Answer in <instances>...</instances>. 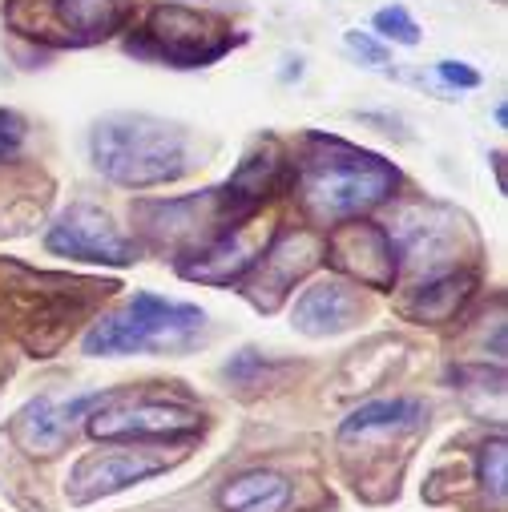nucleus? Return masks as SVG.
<instances>
[{
  "label": "nucleus",
  "mask_w": 508,
  "mask_h": 512,
  "mask_svg": "<svg viewBox=\"0 0 508 512\" xmlns=\"http://www.w3.org/2000/svg\"><path fill=\"white\" fill-rule=\"evenodd\" d=\"M45 246L61 259H77V263H101V267H134L142 246L121 234V226L89 202H73L45 234Z\"/></svg>",
  "instance_id": "7"
},
{
  "label": "nucleus",
  "mask_w": 508,
  "mask_h": 512,
  "mask_svg": "<svg viewBox=\"0 0 508 512\" xmlns=\"http://www.w3.org/2000/svg\"><path fill=\"white\" fill-rule=\"evenodd\" d=\"M476 480L492 496V504L504 508V496H508V444H504V436H488L480 444V452H476Z\"/></svg>",
  "instance_id": "17"
},
{
  "label": "nucleus",
  "mask_w": 508,
  "mask_h": 512,
  "mask_svg": "<svg viewBox=\"0 0 508 512\" xmlns=\"http://www.w3.org/2000/svg\"><path fill=\"white\" fill-rule=\"evenodd\" d=\"M428 408L420 400H371L339 424V440H388L424 428Z\"/></svg>",
  "instance_id": "14"
},
{
  "label": "nucleus",
  "mask_w": 508,
  "mask_h": 512,
  "mask_svg": "<svg viewBox=\"0 0 508 512\" xmlns=\"http://www.w3.org/2000/svg\"><path fill=\"white\" fill-rule=\"evenodd\" d=\"M472 291H476V275L464 267L436 275V279H420L412 299L404 303V315L416 323H448L460 315V307L472 299Z\"/></svg>",
  "instance_id": "15"
},
{
  "label": "nucleus",
  "mask_w": 508,
  "mask_h": 512,
  "mask_svg": "<svg viewBox=\"0 0 508 512\" xmlns=\"http://www.w3.org/2000/svg\"><path fill=\"white\" fill-rule=\"evenodd\" d=\"M206 311L194 303H174L154 291H134L121 307L97 315L81 339V351L93 359L113 355H166L194 347Z\"/></svg>",
  "instance_id": "3"
},
{
  "label": "nucleus",
  "mask_w": 508,
  "mask_h": 512,
  "mask_svg": "<svg viewBox=\"0 0 508 512\" xmlns=\"http://www.w3.org/2000/svg\"><path fill=\"white\" fill-rule=\"evenodd\" d=\"M218 504L226 512H283L291 504V480L271 468H250L222 484Z\"/></svg>",
  "instance_id": "16"
},
{
  "label": "nucleus",
  "mask_w": 508,
  "mask_h": 512,
  "mask_svg": "<svg viewBox=\"0 0 508 512\" xmlns=\"http://www.w3.org/2000/svg\"><path fill=\"white\" fill-rule=\"evenodd\" d=\"M400 186V170L371 150H359L343 138L311 134L303 166H299V190L319 222H343L359 218L375 206H384Z\"/></svg>",
  "instance_id": "2"
},
{
  "label": "nucleus",
  "mask_w": 508,
  "mask_h": 512,
  "mask_svg": "<svg viewBox=\"0 0 508 512\" xmlns=\"http://www.w3.org/2000/svg\"><path fill=\"white\" fill-rule=\"evenodd\" d=\"M25 134H29L25 117L13 113V109H0V162L13 158V154L25 146Z\"/></svg>",
  "instance_id": "20"
},
{
  "label": "nucleus",
  "mask_w": 508,
  "mask_h": 512,
  "mask_svg": "<svg viewBox=\"0 0 508 512\" xmlns=\"http://www.w3.org/2000/svg\"><path fill=\"white\" fill-rule=\"evenodd\" d=\"M89 158L113 186L154 190L190 170V138L182 125L154 113H109L93 125Z\"/></svg>",
  "instance_id": "1"
},
{
  "label": "nucleus",
  "mask_w": 508,
  "mask_h": 512,
  "mask_svg": "<svg viewBox=\"0 0 508 512\" xmlns=\"http://www.w3.org/2000/svg\"><path fill=\"white\" fill-rule=\"evenodd\" d=\"M226 49H230L226 21H218L210 13H190L178 5L154 9L142 37H130V53L166 61L174 69H202V65L218 61Z\"/></svg>",
  "instance_id": "5"
},
{
  "label": "nucleus",
  "mask_w": 508,
  "mask_h": 512,
  "mask_svg": "<svg viewBox=\"0 0 508 512\" xmlns=\"http://www.w3.org/2000/svg\"><path fill=\"white\" fill-rule=\"evenodd\" d=\"M267 242H271L267 238V226L246 218V222L222 230L218 238H210L206 246L182 254V259H178V275L190 279V283H210V287L242 283L250 275V267L263 259Z\"/></svg>",
  "instance_id": "9"
},
{
  "label": "nucleus",
  "mask_w": 508,
  "mask_h": 512,
  "mask_svg": "<svg viewBox=\"0 0 508 512\" xmlns=\"http://www.w3.org/2000/svg\"><path fill=\"white\" fill-rule=\"evenodd\" d=\"M323 259V238L311 230H287L275 242H267L263 259L250 267V275L242 279L246 299L259 311H275L283 303V295Z\"/></svg>",
  "instance_id": "10"
},
{
  "label": "nucleus",
  "mask_w": 508,
  "mask_h": 512,
  "mask_svg": "<svg viewBox=\"0 0 508 512\" xmlns=\"http://www.w3.org/2000/svg\"><path fill=\"white\" fill-rule=\"evenodd\" d=\"M166 468H174V456H166L162 448H109V452H89L69 468L65 480V496L69 504H93L101 496L125 492L134 484H146L154 476H162Z\"/></svg>",
  "instance_id": "8"
},
{
  "label": "nucleus",
  "mask_w": 508,
  "mask_h": 512,
  "mask_svg": "<svg viewBox=\"0 0 508 512\" xmlns=\"http://www.w3.org/2000/svg\"><path fill=\"white\" fill-rule=\"evenodd\" d=\"M85 432L101 444H134V440H182L202 432V412L186 408L178 400L158 396H134L113 388L89 416Z\"/></svg>",
  "instance_id": "4"
},
{
  "label": "nucleus",
  "mask_w": 508,
  "mask_h": 512,
  "mask_svg": "<svg viewBox=\"0 0 508 512\" xmlns=\"http://www.w3.org/2000/svg\"><path fill=\"white\" fill-rule=\"evenodd\" d=\"M436 73H440V81L452 85V89H480V73H476L468 61H440Z\"/></svg>",
  "instance_id": "21"
},
{
  "label": "nucleus",
  "mask_w": 508,
  "mask_h": 512,
  "mask_svg": "<svg viewBox=\"0 0 508 512\" xmlns=\"http://www.w3.org/2000/svg\"><path fill=\"white\" fill-rule=\"evenodd\" d=\"M363 315V303H359V291L343 279H323L315 287H307L295 307H291V327L311 335V339H327V335H339L347 327H355Z\"/></svg>",
  "instance_id": "12"
},
{
  "label": "nucleus",
  "mask_w": 508,
  "mask_h": 512,
  "mask_svg": "<svg viewBox=\"0 0 508 512\" xmlns=\"http://www.w3.org/2000/svg\"><path fill=\"white\" fill-rule=\"evenodd\" d=\"M323 259L343 279L367 291H392L400 279V250L392 230L375 226L367 218H343L323 238Z\"/></svg>",
  "instance_id": "6"
},
{
  "label": "nucleus",
  "mask_w": 508,
  "mask_h": 512,
  "mask_svg": "<svg viewBox=\"0 0 508 512\" xmlns=\"http://www.w3.org/2000/svg\"><path fill=\"white\" fill-rule=\"evenodd\" d=\"M105 396L109 392H89V396H77V400H53V396L33 400L17 416V440H21V448H29L33 456H57L73 440L77 420H85Z\"/></svg>",
  "instance_id": "11"
},
{
  "label": "nucleus",
  "mask_w": 508,
  "mask_h": 512,
  "mask_svg": "<svg viewBox=\"0 0 508 512\" xmlns=\"http://www.w3.org/2000/svg\"><path fill=\"white\" fill-rule=\"evenodd\" d=\"M375 33L384 37V41H396V45H420V25L408 17V9H400V5H392V9H379L375 13Z\"/></svg>",
  "instance_id": "18"
},
{
  "label": "nucleus",
  "mask_w": 508,
  "mask_h": 512,
  "mask_svg": "<svg viewBox=\"0 0 508 512\" xmlns=\"http://www.w3.org/2000/svg\"><path fill=\"white\" fill-rule=\"evenodd\" d=\"M49 17L61 29L57 45H97L130 21L125 0H49Z\"/></svg>",
  "instance_id": "13"
},
{
  "label": "nucleus",
  "mask_w": 508,
  "mask_h": 512,
  "mask_svg": "<svg viewBox=\"0 0 508 512\" xmlns=\"http://www.w3.org/2000/svg\"><path fill=\"white\" fill-rule=\"evenodd\" d=\"M343 45L367 65V69H392V53L384 49V45H379L371 33H359V29H351L347 37H343Z\"/></svg>",
  "instance_id": "19"
}]
</instances>
